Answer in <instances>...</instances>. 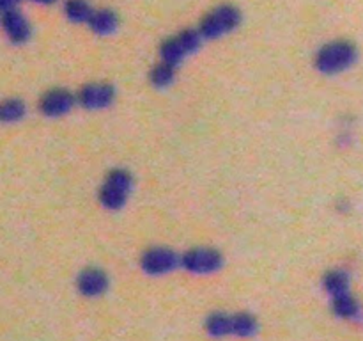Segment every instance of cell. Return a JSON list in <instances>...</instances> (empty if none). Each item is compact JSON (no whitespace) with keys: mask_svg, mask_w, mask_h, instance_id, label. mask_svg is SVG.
Returning a JSON list of instances; mask_svg holds the SVG:
<instances>
[{"mask_svg":"<svg viewBox=\"0 0 363 341\" xmlns=\"http://www.w3.org/2000/svg\"><path fill=\"white\" fill-rule=\"evenodd\" d=\"M358 59V50L355 43L347 39H335V41L322 45L314 55V66L322 75H339L353 66Z\"/></svg>","mask_w":363,"mask_h":341,"instance_id":"1","label":"cell"},{"mask_svg":"<svg viewBox=\"0 0 363 341\" xmlns=\"http://www.w3.org/2000/svg\"><path fill=\"white\" fill-rule=\"evenodd\" d=\"M133 188V176L128 169H112L99 187L98 201L105 210L117 212L128 203Z\"/></svg>","mask_w":363,"mask_h":341,"instance_id":"2","label":"cell"},{"mask_svg":"<svg viewBox=\"0 0 363 341\" xmlns=\"http://www.w3.org/2000/svg\"><path fill=\"white\" fill-rule=\"evenodd\" d=\"M241 23V11L232 4H220L207 11L198 23L203 39H218L234 32Z\"/></svg>","mask_w":363,"mask_h":341,"instance_id":"3","label":"cell"},{"mask_svg":"<svg viewBox=\"0 0 363 341\" xmlns=\"http://www.w3.org/2000/svg\"><path fill=\"white\" fill-rule=\"evenodd\" d=\"M200 43H203V36L197 29L179 30L178 34L163 39L160 45V61L179 66L186 57H190L198 50Z\"/></svg>","mask_w":363,"mask_h":341,"instance_id":"4","label":"cell"},{"mask_svg":"<svg viewBox=\"0 0 363 341\" xmlns=\"http://www.w3.org/2000/svg\"><path fill=\"white\" fill-rule=\"evenodd\" d=\"M222 265V253L213 247H191L181 254V266L190 274H213V272H218Z\"/></svg>","mask_w":363,"mask_h":341,"instance_id":"5","label":"cell"},{"mask_svg":"<svg viewBox=\"0 0 363 341\" xmlns=\"http://www.w3.org/2000/svg\"><path fill=\"white\" fill-rule=\"evenodd\" d=\"M116 100V88L110 82H89L76 92V104L87 110H103Z\"/></svg>","mask_w":363,"mask_h":341,"instance_id":"6","label":"cell"},{"mask_svg":"<svg viewBox=\"0 0 363 341\" xmlns=\"http://www.w3.org/2000/svg\"><path fill=\"white\" fill-rule=\"evenodd\" d=\"M181 265V256L169 247H149L141 256V269L149 275H163Z\"/></svg>","mask_w":363,"mask_h":341,"instance_id":"7","label":"cell"},{"mask_svg":"<svg viewBox=\"0 0 363 341\" xmlns=\"http://www.w3.org/2000/svg\"><path fill=\"white\" fill-rule=\"evenodd\" d=\"M76 105V95L70 89L52 88L43 92L39 98V113L46 117H62L71 113V108Z\"/></svg>","mask_w":363,"mask_h":341,"instance_id":"8","label":"cell"},{"mask_svg":"<svg viewBox=\"0 0 363 341\" xmlns=\"http://www.w3.org/2000/svg\"><path fill=\"white\" fill-rule=\"evenodd\" d=\"M0 27L12 45H23L32 36V27H30L29 20L18 9L0 13Z\"/></svg>","mask_w":363,"mask_h":341,"instance_id":"9","label":"cell"},{"mask_svg":"<svg viewBox=\"0 0 363 341\" xmlns=\"http://www.w3.org/2000/svg\"><path fill=\"white\" fill-rule=\"evenodd\" d=\"M76 288H79L80 295L87 299H96L101 297L108 290V275L107 272L98 269V266H89L83 269L76 279Z\"/></svg>","mask_w":363,"mask_h":341,"instance_id":"10","label":"cell"},{"mask_svg":"<svg viewBox=\"0 0 363 341\" xmlns=\"http://www.w3.org/2000/svg\"><path fill=\"white\" fill-rule=\"evenodd\" d=\"M87 26L98 36H110L119 27V17H117L114 9L99 8L94 9V13L91 14V18L87 21Z\"/></svg>","mask_w":363,"mask_h":341,"instance_id":"11","label":"cell"},{"mask_svg":"<svg viewBox=\"0 0 363 341\" xmlns=\"http://www.w3.org/2000/svg\"><path fill=\"white\" fill-rule=\"evenodd\" d=\"M176 73H178V66L165 63V61H160V63L154 64V66L151 68V71H149V82H151L153 88L165 89L174 84Z\"/></svg>","mask_w":363,"mask_h":341,"instance_id":"12","label":"cell"},{"mask_svg":"<svg viewBox=\"0 0 363 341\" xmlns=\"http://www.w3.org/2000/svg\"><path fill=\"white\" fill-rule=\"evenodd\" d=\"M27 114V105L20 98H6L0 101V123L12 125L21 121Z\"/></svg>","mask_w":363,"mask_h":341,"instance_id":"13","label":"cell"},{"mask_svg":"<svg viewBox=\"0 0 363 341\" xmlns=\"http://www.w3.org/2000/svg\"><path fill=\"white\" fill-rule=\"evenodd\" d=\"M92 13H94V8L89 0H66L64 2V14L73 23H87Z\"/></svg>","mask_w":363,"mask_h":341,"instance_id":"14","label":"cell"},{"mask_svg":"<svg viewBox=\"0 0 363 341\" xmlns=\"http://www.w3.org/2000/svg\"><path fill=\"white\" fill-rule=\"evenodd\" d=\"M206 331L213 338H223L232 334V315L213 313L206 320Z\"/></svg>","mask_w":363,"mask_h":341,"instance_id":"15","label":"cell"},{"mask_svg":"<svg viewBox=\"0 0 363 341\" xmlns=\"http://www.w3.org/2000/svg\"><path fill=\"white\" fill-rule=\"evenodd\" d=\"M331 308H333L335 315L340 316V318H355L360 313L358 302L349 291L342 293V295L331 297Z\"/></svg>","mask_w":363,"mask_h":341,"instance_id":"16","label":"cell"},{"mask_svg":"<svg viewBox=\"0 0 363 341\" xmlns=\"http://www.w3.org/2000/svg\"><path fill=\"white\" fill-rule=\"evenodd\" d=\"M322 286L331 297L342 295L349 291V275L344 271H330L322 279Z\"/></svg>","mask_w":363,"mask_h":341,"instance_id":"17","label":"cell"},{"mask_svg":"<svg viewBox=\"0 0 363 341\" xmlns=\"http://www.w3.org/2000/svg\"><path fill=\"white\" fill-rule=\"evenodd\" d=\"M257 320L256 316L250 313H238L232 315V336L250 338L257 333Z\"/></svg>","mask_w":363,"mask_h":341,"instance_id":"18","label":"cell"},{"mask_svg":"<svg viewBox=\"0 0 363 341\" xmlns=\"http://www.w3.org/2000/svg\"><path fill=\"white\" fill-rule=\"evenodd\" d=\"M21 2H23V0H0V13L11 11V9H18V6H20Z\"/></svg>","mask_w":363,"mask_h":341,"instance_id":"19","label":"cell"},{"mask_svg":"<svg viewBox=\"0 0 363 341\" xmlns=\"http://www.w3.org/2000/svg\"><path fill=\"white\" fill-rule=\"evenodd\" d=\"M34 4H39V6H52L55 4L57 0H32Z\"/></svg>","mask_w":363,"mask_h":341,"instance_id":"20","label":"cell"}]
</instances>
